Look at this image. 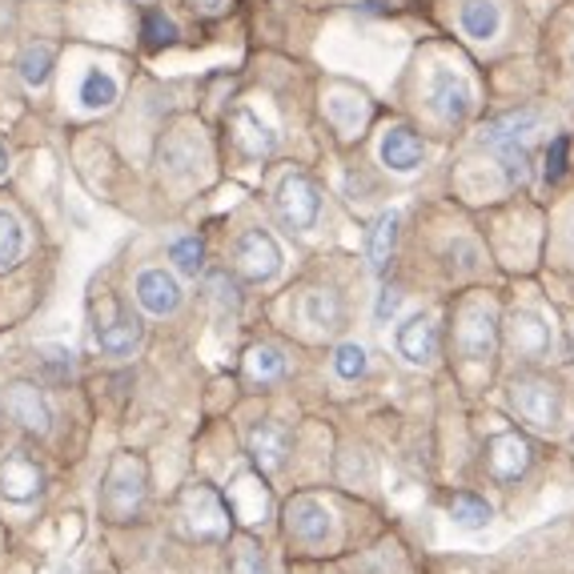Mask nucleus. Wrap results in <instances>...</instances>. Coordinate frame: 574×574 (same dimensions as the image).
<instances>
[{
  "label": "nucleus",
  "mask_w": 574,
  "mask_h": 574,
  "mask_svg": "<svg viewBox=\"0 0 574 574\" xmlns=\"http://www.w3.org/2000/svg\"><path fill=\"white\" fill-rule=\"evenodd\" d=\"M149 470L137 455H117L109 462L105 482H101V514L109 522H133L145 507Z\"/></svg>",
  "instance_id": "obj_1"
},
{
  "label": "nucleus",
  "mask_w": 574,
  "mask_h": 574,
  "mask_svg": "<svg viewBox=\"0 0 574 574\" xmlns=\"http://www.w3.org/2000/svg\"><path fill=\"white\" fill-rule=\"evenodd\" d=\"M538 133V113L535 109H519V113H507L486 125L482 141L495 149L502 165H507L510 181H522L526 177V165H531V141Z\"/></svg>",
  "instance_id": "obj_2"
},
{
  "label": "nucleus",
  "mask_w": 574,
  "mask_h": 574,
  "mask_svg": "<svg viewBox=\"0 0 574 574\" xmlns=\"http://www.w3.org/2000/svg\"><path fill=\"white\" fill-rule=\"evenodd\" d=\"M510 406L514 414L535 430H554L562 422V398L550 382H538V378H514L510 382Z\"/></svg>",
  "instance_id": "obj_3"
},
{
  "label": "nucleus",
  "mask_w": 574,
  "mask_h": 574,
  "mask_svg": "<svg viewBox=\"0 0 574 574\" xmlns=\"http://www.w3.org/2000/svg\"><path fill=\"white\" fill-rule=\"evenodd\" d=\"M273 205H278V217L294 229V233H309L321 217V193L306 174H285L281 177Z\"/></svg>",
  "instance_id": "obj_4"
},
{
  "label": "nucleus",
  "mask_w": 574,
  "mask_h": 574,
  "mask_svg": "<svg viewBox=\"0 0 574 574\" xmlns=\"http://www.w3.org/2000/svg\"><path fill=\"white\" fill-rule=\"evenodd\" d=\"M426 101L434 109V117L442 120H467L474 109V85H470L458 68H434L426 80Z\"/></svg>",
  "instance_id": "obj_5"
},
{
  "label": "nucleus",
  "mask_w": 574,
  "mask_h": 574,
  "mask_svg": "<svg viewBox=\"0 0 574 574\" xmlns=\"http://www.w3.org/2000/svg\"><path fill=\"white\" fill-rule=\"evenodd\" d=\"M281 245L273 233L266 229H245L238 238V269L245 281H254V285H266L281 273Z\"/></svg>",
  "instance_id": "obj_6"
},
{
  "label": "nucleus",
  "mask_w": 574,
  "mask_h": 574,
  "mask_svg": "<svg viewBox=\"0 0 574 574\" xmlns=\"http://www.w3.org/2000/svg\"><path fill=\"white\" fill-rule=\"evenodd\" d=\"M181 519L193 538H226L229 531V507L209 486H189L181 495Z\"/></svg>",
  "instance_id": "obj_7"
},
{
  "label": "nucleus",
  "mask_w": 574,
  "mask_h": 574,
  "mask_svg": "<svg viewBox=\"0 0 574 574\" xmlns=\"http://www.w3.org/2000/svg\"><path fill=\"white\" fill-rule=\"evenodd\" d=\"M458 349L467 361L495 358L498 349V314L490 302H474L462 309V326H458Z\"/></svg>",
  "instance_id": "obj_8"
},
{
  "label": "nucleus",
  "mask_w": 574,
  "mask_h": 574,
  "mask_svg": "<svg viewBox=\"0 0 574 574\" xmlns=\"http://www.w3.org/2000/svg\"><path fill=\"white\" fill-rule=\"evenodd\" d=\"M0 401H4V414L13 418L16 426H25L28 434H49L53 430V406L33 382H9Z\"/></svg>",
  "instance_id": "obj_9"
},
{
  "label": "nucleus",
  "mask_w": 574,
  "mask_h": 574,
  "mask_svg": "<svg viewBox=\"0 0 574 574\" xmlns=\"http://www.w3.org/2000/svg\"><path fill=\"white\" fill-rule=\"evenodd\" d=\"M285 526L302 547H326L334 538V514L318 498H294L285 510Z\"/></svg>",
  "instance_id": "obj_10"
},
{
  "label": "nucleus",
  "mask_w": 574,
  "mask_h": 574,
  "mask_svg": "<svg viewBox=\"0 0 574 574\" xmlns=\"http://www.w3.org/2000/svg\"><path fill=\"white\" fill-rule=\"evenodd\" d=\"M133 297L149 318H169V314L181 309V285L165 269H141L133 281Z\"/></svg>",
  "instance_id": "obj_11"
},
{
  "label": "nucleus",
  "mask_w": 574,
  "mask_h": 574,
  "mask_svg": "<svg viewBox=\"0 0 574 574\" xmlns=\"http://www.w3.org/2000/svg\"><path fill=\"white\" fill-rule=\"evenodd\" d=\"M378 157H382V165H386L390 174H418L422 169V161H426V145H422V137L410 129V125H394V129H386L382 133V141H378Z\"/></svg>",
  "instance_id": "obj_12"
},
{
  "label": "nucleus",
  "mask_w": 574,
  "mask_h": 574,
  "mask_svg": "<svg viewBox=\"0 0 574 574\" xmlns=\"http://www.w3.org/2000/svg\"><path fill=\"white\" fill-rule=\"evenodd\" d=\"M486 470L495 482H519L531 470V442L519 434H498L486 442Z\"/></svg>",
  "instance_id": "obj_13"
},
{
  "label": "nucleus",
  "mask_w": 574,
  "mask_h": 574,
  "mask_svg": "<svg viewBox=\"0 0 574 574\" xmlns=\"http://www.w3.org/2000/svg\"><path fill=\"white\" fill-rule=\"evenodd\" d=\"M507 334H510V349L526 361H538L550 354V326L543 321V314L535 309H514L507 321Z\"/></svg>",
  "instance_id": "obj_14"
},
{
  "label": "nucleus",
  "mask_w": 574,
  "mask_h": 574,
  "mask_svg": "<svg viewBox=\"0 0 574 574\" xmlns=\"http://www.w3.org/2000/svg\"><path fill=\"white\" fill-rule=\"evenodd\" d=\"M205 141L193 129H174L161 141V169L169 177H193L205 165Z\"/></svg>",
  "instance_id": "obj_15"
},
{
  "label": "nucleus",
  "mask_w": 574,
  "mask_h": 574,
  "mask_svg": "<svg viewBox=\"0 0 574 574\" xmlns=\"http://www.w3.org/2000/svg\"><path fill=\"white\" fill-rule=\"evenodd\" d=\"M40 486H44V474L25 450H13V455L0 458V495L9 498V502H28V498L40 495Z\"/></svg>",
  "instance_id": "obj_16"
},
{
  "label": "nucleus",
  "mask_w": 574,
  "mask_h": 574,
  "mask_svg": "<svg viewBox=\"0 0 574 574\" xmlns=\"http://www.w3.org/2000/svg\"><path fill=\"white\" fill-rule=\"evenodd\" d=\"M394 346H398V354L410 361V366H430L434 354H438V326H434V318H426V314L406 318L398 326Z\"/></svg>",
  "instance_id": "obj_17"
},
{
  "label": "nucleus",
  "mask_w": 574,
  "mask_h": 574,
  "mask_svg": "<svg viewBox=\"0 0 574 574\" xmlns=\"http://www.w3.org/2000/svg\"><path fill=\"white\" fill-rule=\"evenodd\" d=\"M245 446H250L257 470H266V474H273V470L290 462V430L281 426V422H257L245 434Z\"/></svg>",
  "instance_id": "obj_18"
},
{
  "label": "nucleus",
  "mask_w": 574,
  "mask_h": 574,
  "mask_svg": "<svg viewBox=\"0 0 574 574\" xmlns=\"http://www.w3.org/2000/svg\"><path fill=\"white\" fill-rule=\"evenodd\" d=\"M229 133H233V145L241 149V157H250V161H262L278 149V133H273L257 113H250V109H238V113H233Z\"/></svg>",
  "instance_id": "obj_19"
},
{
  "label": "nucleus",
  "mask_w": 574,
  "mask_h": 574,
  "mask_svg": "<svg viewBox=\"0 0 574 574\" xmlns=\"http://www.w3.org/2000/svg\"><path fill=\"white\" fill-rule=\"evenodd\" d=\"M120 97V80L101 65H89L77 80V109L80 113H105V109L117 105Z\"/></svg>",
  "instance_id": "obj_20"
},
{
  "label": "nucleus",
  "mask_w": 574,
  "mask_h": 574,
  "mask_svg": "<svg viewBox=\"0 0 574 574\" xmlns=\"http://www.w3.org/2000/svg\"><path fill=\"white\" fill-rule=\"evenodd\" d=\"M229 514H238L241 522H266L269 514V490L257 474H238L229 486Z\"/></svg>",
  "instance_id": "obj_21"
},
{
  "label": "nucleus",
  "mask_w": 574,
  "mask_h": 574,
  "mask_svg": "<svg viewBox=\"0 0 574 574\" xmlns=\"http://www.w3.org/2000/svg\"><path fill=\"white\" fill-rule=\"evenodd\" d=\"M141 337H145L141 321H137L133 314H125V309H117L113 321H101V326H97V346L105 349L109 358H129V354L141 346Z\"/></svg>",
  "instance_id": "obj_22"
},
{
  "label": "nucleus",
  "mask_w": 574,
  "mask_h": 574,
  "mask_svg": "<svg viewBox=\"0 0 574 574\" xmlns=\"http://www.w3.org/2000/svg\"><path fill=\"white\" fill-rule=\"evenodd\" d=\"M394 245H398V214L386 209V214H378V221L370 226V241H366V262L374 273H386Z\"/></svg>",
  "instance_id": "obj_23"
},
{
  "label": "nucleus",
  "mask_w": 574,
  "mask_h": 574,
  "mask_svg": "<svg viewBox=\"0 0 574 574\" xmlns=\"http://www.w3.org/2000/svg\"><path fill=\"white\" fill-rule=\"evenodd\" d=\"M302 318H306V326H314L321 334H330V330L342 326L346 309H342V297H337L334 290H309V294L302 297Z\"/></svg>",
  "instance_id": "obj_24"
},
{
  "label": "nucleus",
  "mask_w": 574,
  "mask_h": 574,
  "mask_svg": "<svg viewBox=\"0 0 574 574\" xmlns=\"http://www.w3.org/2000/svg\"><path fill=\"white\" fill-rule=\"evenodd\" d=\"M53 68H56V49L49 44V40H33V44H25V53H21V61H16V73H21V80H25V89H44L49 77H53Z\"/></svg>",
  "instance_id": "obj_25"
},
{
  "label": "nucleus",
  "mask_w": 574,
  "mask_h": 574,
  "mask_svg": "<svg viewBox=\"0 0 574 574\" xmlns=\"http://www.w3.org/2000/svg\"><path fill=\"white\" fill-rule=\"evenodd\" d=\"M458 25L467 28V37L474 40H495L498 28H502V9L495 0H467L458 9Z\"/></svg>",
  "instance_id": "obj_26"
},
{
  "label": "nucleus",
  "mask_w": 574,
  "mask_h": 574,
  "mask_svg": "<svg viewBox=\"0 0 574 574\" xmlns=\"http://www.w3.org/2000/svg\"><path fill=\"white\" fill-rule=\"evenodd\" d=\"M326 117L334 120L337 133L354 137L361 125H366V117H370V105H366L361 97H354V93H330V97H326Z\"/></svg>",
  "instance_id": "obj_27"
},
{
  "label": "nucleus",
  "mask_w": 574,
  "mask_h": 574,
  "mask_svg": "<svg viewBox=\"0 0 574 574\" xmlns=\"http://www.w3.org/2000/svg\"><path fill=\"white\" fill-rule=\"evenodd\" d=\"M25 221L13 209H0V269H13L25 257Z\"/></svg>",
  "instance_id": "obj_28"
},
{
  "label": "nucleus",
  "mask_w": 574,
  "mask_h": 574,
  "mask_svg": "<svg viewBox=\"0 0 574 574\" xmlns=\"http://www.w3.org/2000/svg\"><path fill=\"white\" fill-rule=\"evenodd\" d=\"M450 519H455L462 531H482V526H490L495 510H490V502L479 495H458L455 502H450Z\"/></svg>",
  "instance_id": "obj_29"
},
{
  "label": "nucleus",
  "mask_w": 574,
  "mask_h": 574,
  "mask_svg": "<svg viewBox=\"0 0 574 574\" xmlns=\"http://www.w3.org/2000/svg\"><path fill=\"white\" fill-rule=\"evenodd\" d=\"M245 374L254 378V382H278L285 374V358H281L278 346H254L250 349V358H245Z\"/></svg>",
  "instance_id": "obj_30"
},
{
  "label": "nucleus",
  "mask_w": 574,
  "mask_h": 574,
  "mask_svg": "<svg viewBox=\"0 0 574 574\" xmlns=\"http://www.w3.org/2000/svg\"><path fill=\"white\" fill-rule=\"evenodd\" d=\"M169 262H174L186 278H197L201 269H205V241L201 238H177L169 245Z\"/></svg>",
  "instance_id": "obj_31"
},
{
  "label": "nucleus",
  "mask_w": 574,
  "mask_h": 574,
  "mask_svg": "<svg viewBox=\"0 0 574 574\" xmlns=\"http://www.w3.org/2000/svg\"><path fill=\"white\" fill-rule=\"evenodd\" d=\"M366 349L358 346V342H342V346L334 349V374L342 378V382H358L361 374H366Z\"/></svg>",
  "instance_id": "obj_32"
},
{
  "label": "nucleus",
  "mask_w": 574,
  "mask_h": 574,
  "mask_svg": "<svg viewBox=\"0 0 574 574\" xmlns=\"http://www.w3.org/2000/svg\"><path fill=\"white\" fill-rule=\"evenodd\" d=\"M233 574H269L266 566V554H262V547H257L254 538H238L233 543Z\"/></svg>",
  "instance_id": "obj_33"
},
{
  "label": "nucleus",
  "mask_w": 574,
  "mask_h": 574,
  "mask_svg": "<svg viewBox=\"0 0 574 574\" xmlns=\"http://www.w3.org/2000/svg\"><path fill=\"white\" fill-rule=\"evenodd\" d=\"M40 361H44V370H53L56 382L73 378V349H65V346H40Z\"/></svg>",
  "instance_id": "obj_34"
},
{
  "label": "nucleus",
  "mask_w": 574,
  "mask_h": 574,
  "mask_svg": "<svg viewBox=\"0 0 574 574\" xmlns=\"http://www.w3.org/2000/svg\"><path fill=\"white\" fill-rule=\"evenodd\" d=\"M145 37H149V44H169V40L177 37V25L161 13V9H149L145 13Z\"/></svg>",
  "instance_id": "obj_35"
},
{
  "label": "nucleus",
  "mask_w": 574,
  "mask_h": 574,
  "mask_svg": "<svg viewBox=\"0 0 574 574\" xmlns=\"http://www.w3.org/2000/svg\"><path fill=\"white\" fill-rule=\"evenodd\" d=\"M566 153H571V141L566 137H554L547 149V181H559L566 174Z\"/></svg>",
  "instance_id": "obj_36"
},
{
  "label": "nucleus",
  "mask_w": 574,
  "mask_h": 574,
  "mask_svg": "<svg viewBox=\"0 0 574 574\" xmlns=\"http://www.w3.org/2000/svg\"><path fill=\"white\" fill-rule=\"evenodd\" d=\"M398 306H401V294L398 290H382V297H378V309H374V318L386 326L394 314H398Z\"/></svg>",
  "instance_id": "obj_37"
},
{
  "label": "nucleus",
  "mask_w": 574,
  "mask_h": 574,
  "mask_svg": "<svg viewBox=\"0 0 574 574\" xmlns=\"http://www.w3.org/2000/svg\"><path fill=\"white\" fill-rule=\"evenodd\" d=\"M446 254H462V262H458V269H474L479 266V250L470 245L467 238H458V241H450V250Z\"/></svg>",
  "instance_id": "obj_38"
},
{
  "label": "nucleus",
  "mask_w": 574,
  "mask_h": 574,
  "mask_svg": "<svg viewBox=\"0 0 574 574\" xmlns=\"http://www.w3.org/2000/svg\"><path fill=\"white\" fill-rule=\"evenodd\" d=\"M226 0H193V9H205V13H217Z\"/></svg>",
  "instance_id": "obj_39"
},
{
  "label": "nucleus",
  "mask_w": 574,
  "mask_h": 574,
  "mask_svg": "<svg viewBox=\"0 0 574 574\" xmlns=\"http://www.w3.org/2000/svg\"><path fill=\"white\" fill-rule=\"evenodd\" d=\"M4 169H9V153H4V145H0V177H4Z\"/></svg>",
  "instance_id": "obj_40"
}]
</instances>
